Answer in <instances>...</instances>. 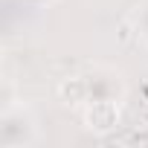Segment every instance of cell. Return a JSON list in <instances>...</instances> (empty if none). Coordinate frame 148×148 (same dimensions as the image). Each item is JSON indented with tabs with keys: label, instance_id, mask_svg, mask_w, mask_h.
Instances as JSON below:
<instances>
[{
	"label": "cell",
	"instance_id": "6da1fadb",
	"mask_svg": "<svg viewBox=\"0 0 148 148\" xmlns=\"http://www.w3.org/2000/svg\"><path fill=\"white\" fill-rule=\"evenodd\" d=\"M136 29H139L142 38H148V0L139 6V12H136Z\"/></svg>",
	"mask_w": 148,
	"mask_h": 148
},
{
	"label": "cell",
	"instance_id": "7a4b0ae2",
	"mask_svg": "<svg viewBox=\"0 0 148 148\" xmlns=\"http://www.w3.org/2000/svg\"><path fill=\"white\" fill-rule=\"evenodd\" d=\"M35 3H49V0H35Z\"/></svg>",
	"mask_w": 148,
	"mask_h": 148
}]
</instances>
